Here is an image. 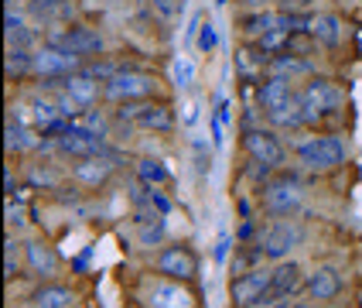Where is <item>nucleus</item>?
<instances>
[{"mask_svg":"<svg viewBox=\"0 0 362 308\" xmlns=\"http://www.w3.org/2000/svg\"><path fill=\"white\" fill-rule=\"evenodd\" d=\"M243 147H246L250 161L270 164V168H281L287 161V147L281 144L274 127H246L243 130Z\"/></svg>","mask_w":362,"mask_h":308,"instance_id":"obj_8","label":"nucleus"},{"mask_svg":"<svg viewBox=\"0 0 362 308\" xmlns=\"http://www.w3.org/2000/svg\"><path fill=\"white\" fill-rule=\"evenodd\" d=\"M113 171H117L113 154H93V158H79L72 164V182L82 188H100L113 178Z\"/></svg>","mask_w":362,"mask_h":308,"instance_id":"obj_15","label":"nucleus"},{"mask_svg":"<svg viewBox=\"0 0 362 308\" xmlns=\"http://www.w3.org/2000/svg\"><path fill=\"white\" fill-rule=\"evenodd\" d=\"M158 274L171 281H192L199 278V257L188 244H171L158 253Z\"/></svg>","mask_w":362,"mask_h":308,"instance_id":"obj_12","label":"nucleus"},{"mask_svg":"<svg viewBox=\"0 0 362 308\" xmlns=\"http://www.w3.org/2000/svg\"><path fill=\"white\" fill-rule=\"evenodd\" d=\"M4 185H7V199H18V195H21V192H18V182H14V171H11V168L4 171Z\"/></svg>","mask_w":362,"mask_h":308,"instance_id":"obj_39","label":"nucleus"},{"mask_svg":"<svg viewBox=\"0 0 362 308\" xmlns=\"http://www.w3.org/2000/svg\"><path fill=\"white\" fill-rule=\"evenodd\" d=\"M28 7L41 24H55L72 14V0H28Z\"/></svg>","mask_w":362,"mask_h":308,"instance_id":"obj_26","label":"nucleus"},{"mask_svg":"<svg viewBox=\"0 0 362 308\" xmlns=\"http://www.w3.org/2000/svg\"><path fill=\"white\" fill-rule=\"evenodd\" d=\"M35 308H76V291L65 285H41L31 298Z\"/></svg>","mask_w":362,"mask_h":308,"instance_id":"obj_22","label":"nucleus"},{"mask_svg":"<svg viewBox=\"0 0 362 308\" xmlns=\"http://www.w3.org/2000/svg\"><path fill=\"white\" fill-rule=\"evenodd\" d=\"M349 158V147L339 134H318L298 144V161L308 171H335Z\"/></svg>","mask_w":362,"mask_h":308,"instance_id":"obj_3","label":"nucleus"},{"mask_svg":"<svg viewBox=\"0 0 362 308\" xmlns=\"http://www.w3.org/2000/svg\"><path fill=\"white\" fill-rule=\"evenodd\" d=\"M253 236H260V233H257V223H253V219H243V226L236 229V244H250Z\"/></svg>","mask_w":362,"mask_h":308,"instance_id":"obj_36","label":"nucleus"},{"mask_svg":"<svg viewBox=\"0 0 362 308\" xmlns=\"http://www.w3.org/2000/svg\"><path fill=\"white\" fill-rule=\"evenodd\" d=\"M55 151L59 154H69V158H93V154H110L106 147V137L103 134H93L89 127H82L79 120L69 123V130H62L55 137Z\"/></svg>","mask_w":362,"mask_h":308,"instance_id":"obj_10","label":"nucleus"},{"mask_svg":"<svg viewBox=\"0 0 362 308\" xmlns=\"http://www.w3.org/2000/svg\"><path fill=\"white\" fill-rule=\"evenodd\" d=\"M277 7H284V11H308L311 0H277Z\"/></svg>","mask_w":362,"mask_h":308,"instance_id":"obj_40","label":"nucleus"},{"mask_svg":"<svg viewBox=\"0 0 362 308\" xmlns=\"http://www.w3.org/2000/svg\"><path fill=\"white\" fill-rule=\"evenodd\" d=\"M137 178L158 188V185L171 182V168H168L161 158H141V161H137Z\"/></svg>","mask_w":362,"mask_h":308,"instance_id":"obj_28","label":"nucleus"},{"mask_svg":"<svg viewBox=\"0 0 362 308\" xmlns=\"http://www.w3.org/2000/svg\"><path fill=\"white\" fill-rule=\"evenodd\" d=\"M144 298H147V308H195V298L185 287V281H171V278L151 281Z\"/></svg>","mask_w":362,"mask_h":308,"instance_id":"obj_14","label":"nucleus"},{"mask_svg":"<svg viewBox=\"0 0 362 308\" xmlns=\"http://www.w3.org/2000/svg\"><path fill=\"white\" fill-rule=\"evenodd\" d=\"M195 117H199V113H195V106H188V110H185V123H195Z\"/></svg>","mask_w":362,"mask_h":308,"instance_id":"obj_41","label":"nucleus"},{"mask_svg":"<svg viewBox=\"0 0 362 308\" xmlns=\"http://www.w3.org/2000/svg\"><path fill=\"white\" fill-rule=\"evenodd\" d=\"M195 82V65L188 59H178L175 62V86H181V89H188Z\"/></svg>","mask_w":362,"mask_h":308,"instance_id":"obj_33","label":"nucleus"},{"mask_svg":"<svg viewBox=\"0 0 362 308\" xmlns=\"http://www.w3.org/2000/svg\"><path fill=\"white\" fill-rule=\"evenodd\" d=\"M103 96L110 103L154 100V96H158V76H154V72H144L137 65H130V69H123L117 79H110L103 86Z\"/></svg>","mask_w":362,"mask_h":308,"instance_id":"obj_5","label":"nucleus"},{"mask_svg":"<svg viewBox=\"0 0 362 308\" xmlns=\"http://www.w3.org/2000/svg\"><path fill=\"white\" fill-rule=\"evenodd\" d=\"M164 229H168V223H164V219H154V223H144V226H141V246H161Z\"/></svg>","mask_w":362,"mask_h":308,"instance_id":"obj_31","label":"nucleus"},{"mask_svg":"<svg viewBox=\"0 0 362 308\" xmlns=\"http://www.w3.org/2000/svg\"><path fill=\"white\" fill-rule=\"evenodd\" d=\"M151 7H154L158 18L175 21V18H181V11H185V0H151Z\"/></svg>","mask_w":362,"mask_h":308,"instance_id":"obj_32","label":"nucleus"},{"mask_svg":"<svg viewBox=\"0 0 362 308\" xmlns=\"http://www.w3.org/2000/svg\"><path fill=\"white\" fill-rule=\"evenodd\" d=\"M4 72H7V82H21L24 76H35V52L31 48H7Z\"/></svg>","mask_w":362,"mask_h":308,"instance_id":"obj_24","label":"nucleus"},{"mask_svg":"<svg viewBox=\"0 0 362 308\" xmlns=\"http://www.w3.org/2000/svg\"><path fill=\"white\" fill-rule=\"evenodd\" d=\"M226 4H229V0H216V7H226Z\"/></svg>","mask_w":362,"mask_h":308,"instance_id":"obj_42","label":"nucleus"},{"mask_svg":"<svg viewBox=\"0 0 362 308\" xmlns=\"http://www.w3.org/2000/svg\"><path fill=\"white\" fill-rule=\"evenodd\" d=\"M86 62L79 55H72V52H65L59 45H41L38 52H35V76L38 79H69V76H76Z\"/></svg>","mask_w":362,"mask_h":308,"instance_id":"obj_11","label":"nucleus"},{"mask_svg":"<svg viewBox=\"0 0 362 308\" xmlns=\"http://www.w3.org/2000/svg\"><path fill=\"white\" fill-rule=\"evenodd\" d=\"M270 298V270L267 267H250L233 278L229 285V302L233 308H253Z\"/></svg>","mask_w":362,"mask_h":308,"instance_id":"obj_9","label":"nucleus"},{"mask_svg":"<svg viewBox=\"0 0 362 308\" xmlns=\"http://www.w3.org/2000/svg\"><path fill=\"white\" fill-rule=\"evenodd\" d=\"M342 18L339 14H318L315 18V28H311V38L318 41V45H325V48H339L342 45Z\"/></svg>","mask_w":362,"mask_h":308,"instance_id":"obj_23","label":"nucleus"},{"mask_svg":"<svg viewBox=\"0 0 362 308\" xmlns=\"http://www.w3.org/2000/svg\"><path fill=\"white\" fill-rule=\"evenodd\" d=\"M291 308H318V305H291Z\"/></svg>","mask_w":362,"mask_h":308,"instance_id":"obj_43","label":"nucleus"},{"mask_svg":"<svg viewBox=\"0 0 362 308\" xmlns=\"http://www.w3.org/2000/svg\"><path fill=\"white\" fill-rule=\"evenodd\" d=\"M304 240V229L294 219H274L270 226H263L260 236H257V246H260L263 261H270V264H281L291 257V250L294 246H301Z\"/></svg>","mask_w":362,"mask_h":308,"instance_id":"obj_6","label":"nucleus"},{"mask_svg":"<svg viewBox=\"0 0 362 308\" xmlns=\"http://www.w3.org/2000/svg\"><path fill=\"white\" fill-rule=\"evenodd\" d=\"M301 106H304V120L318 123V120H325V117H332V113H339L342 93H339V86L332 79L315 76V79H308L301 86Z\"/></svg>","mask_w":362,"mask_h":308,"instance_id":"obj_7","label":"nucleus"},{"mask_svg":"<svg viewBox=\"0 0 362 308\" xmlns=\"http://www.w3.org/2000/svg\"><path fill=\"white\" fill-rule=\"evenodd\" d=\"M301 203H304V192H301V182L294 175H274L267 185H260V205L263 212L277 216V219H287V216H298L301 212Z\"/></svg>","mask_w":362,"mask_h":308,"instance_id":"obj_2","label":"nucleus"},{"mask_svg":"<svg viewBox=\"0 0 362 308\" xmlns=\"http://www.w3.org/2000/svg\"><path fill=\"white\" fill-rule=\"evenodd\" d=\"M7 154H14V151H31V147H41V141L35 137V130H28L24 120H18L14 113L7 117Z\"/></svg>","mask_w":362,"mask_h":308,"instance_id":"obj_25","label":"nucleus"},{"mask_svg":"<svg viewBox=\"0 0 362 308\" xmlns=\"http://www.w3.org/2000/svg\"><path fill=\"white\" fill-rule=\"evenodd\" d=\"M199 52L202 55H212L216 52V45H219V31H216V24L212 21H202L199 24Z\"/></svg>","mask_w":362,"mask_h":308,"instance_id":"obj_30","label":"nucleus"},{"mask_svg":"<svg viewBox=\"0 0 362 308\" xmlns=\"http://www.w3.org/2000/svg\"><path fill=\"white\" fill-rule=\"evenodd\" d=\"M21 274V250H18V240L14 233H7V250H4V278L14 281Z\"/></svg>","mask_w":362,"mask_h":308,"instance_id":"obj_29","label":"nucleus"},{"mask_svg":"<svg viewBox=\"0 0 362 308\" xmlns=\"http://www.w3.org/2000/svg\"><path fill=\"white\" fill-rule=\"evenodd\" d=\"M48 45H59L65 52L79 55L82 62L100 59L106 52V38L100 35V28H89V24H79V21H69V24H62L59 31H52Z\"/></svg>","mask_w":362,"mask_h":308,"instance_id":"obj_4","label":"nucleus"},{"mask_svg":"<svg viewBox=\"0 0 362 308\" xmlns=\"http://www.w3.org/2000/svg\"><path fill=\"white\" fill-rule=\"evenodd\" d=\"M304 270L298 261H281V264L270 267V298H291V295H298L304 287Z\"/></svg>","mask_w":362,"mask_h":308,"instance_id":"obj_17","label":"nucleus"},{"mask_svg":"<svg viewBox=\"0 0 362 308\" xmlns=\"http://www.w3.org/2000/svg\"><path fill=\"white\" fill-rule=\"evenodd\" d=\"M24 257H28V267H31L38 278H55V274H59L55 250L48 244H41V240H28V244H24Z\"/></svg>","mask_w":362,"mask_h":308,"instance_id":"obj_20","label":"nucleus"},{"mask_svg":"<svg viewBox=\"0 0 362 308\" xmlns=\"http://www.w3.org/2000/svg\"><path fill=\"white\" fill-rule=\"evenodd\" d=\"M342 274H339V267L332 264H322L315 267L311 274H308V281H304V291L311 295V302H318V305H325V302H335L339 295H342Z\"/></svg>","mask_w":362,"mask_h":308,"instance_id":"obj_16","label":"nucleus"},{"mask_svg":"<svg viewBox=\"0 0 362 308\" xmlns=\"http://www.w3.org/2000/svg\"><path fill=\"white\" fill-rule=\"evenodd\" d=\"M18 199H7V226L14 229V226L24 223V212H21V205H14Z\"/></svg>","mask_w":362,"mask_h":308,"instance_id":"obj_37","label":"nucleus"},{"mask_svg":"<svg viewBox=\"0 0 362 308\" xmlns=\"http://www.w3.org/2000/svg\"><path fill=\"white\" fill-rule=\"evenodd\" d=\"M31 185L38 188H55V175L48 168H31Z\"/></svg>","mask_w":362,"mask_h":308,"instance_id":"obj_35","label":"nucleus"},{"mask_svg":"<svg viewBox=\"0 0 362 308\" xmlns=\"http://www.w3.org/2000/svg\"><path fill=\"white\" fill-rule=\"evenodd\" d=\"M267 69H270V76H284V79H291V82H298L301 76H311V72H315L311 59H308V55H294V52L274 55Z\"/></svg>","mask_w":362,"mask_h":308,"instance_id":"obj_19","label":"nucleus"},{"mask_svg":"<svg viewBox=\"0 0 362 308\" xmlns=\"http://www.w3.org/2000/svg\"><path fill=\"white\" fill-rule=\"evenodd\" d=\"M113 120L130 123L137 130H154V134H168L175 130V106L171 100H141V103H120V110L113 113Z\"/></svg>","mask_w":362,"mask_h":308,"instance_id":"obj_1","label":"nucleus"},{"mask_svg":"<svg viewBox=\"0 0 362 308\" xmlns=\"http://www.w3.org/2000/svg\"><path fill=\"white\" fill-rule=\"evenodd\" d=\"M192 147H195V168H199V175H209L212 171V154H209V147H205V141H192Z\"/></svg>","mask_w":362,"mask_h":308,"instance_id":"obj_34","label":"nucleus"},{"mask_svg":"<svg viewBox=\"0 0 362 308\" xmlns=\"http://www.w3.org/2000/svg\"><path fill=\"white\" fill-rule=\"evenodd\" d=\"M257 96H260V113H267V120H274L277 113H284L291 103L298 100V89L284 76H267L260 82V89H257Z\"/></svg>","mask_w":362,"mask_h":308,"instance_id":"obj_13","label":"nucleus"},{"mask_svg":"<svg viewBox=\"0 0 362 308\" xmlns=\"http://www.w3.org/2000/svg\"><path fill=\"white\" fill-rule=\"evenodd\" d=\"M4 38H7V48H31L35 31L28 28V21L21 18V14L7 11V28H4Z\"/></svg>","mask_w":362,"mask_h":308,"instance_id":"obj_27","label":"nucleus"},{"mask_svg":"<svg viewBox=\"0 0 362 308\" xmlns=\"http://www.w3.org/2000/svg\"><path fill=\"white\" fill-rule=\"evenodd\" d=\"M240 31L250 41L263 38L267 31H277V11H263V7L246 11V14H240Z\"/></svg>","mask_w":362,"mask_h":308,"instance_id":"obj_21","label":"nucleus"},{"mask_svg":"<svg viewBox=\"0 0 362 308\" xmlns=\"http://www.w3.org/2000/svg\"><path fill=\"white\" fill-rule=\"evenodd\" d=\"M229 246H233L229 233H222L219 244H216V264H226V261H229Z\"/></svg>","mask_w":362,"mask_h":308,"instance_id":"obj_38","label":"nucleus"},{"mask_svg":"<svg viewBox=\"0 0 362 308\" xmlns=\"http://www.w3.org/2000/svg\"><path fill=\"white\" fill-rule=\"evenodd\" d=\"M62 89H65V93H69V96H72V100L79 103L82 110H93V106H96V100H100V79H93V76H89V72H76V76H69V79L62 82Z\"/></svg>","mask_w":362,"mask_h":308,"instance_id":"obj_18","label":"nucleus"}]
</instances>
